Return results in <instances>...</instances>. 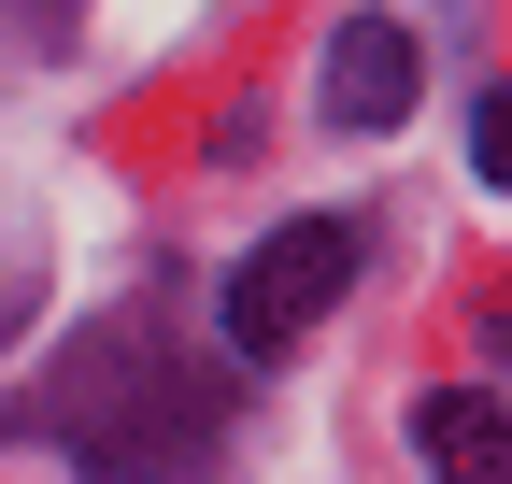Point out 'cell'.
Returning <instances> with one entry per match:
<instances>
[{"label":"cell","instance_id":"cell-4","mask_svg":"<svg viewBox=\"0 0 512 484\" xmlns=\"http://www.w3.org/2000/svg\"><path fill=\"white\" fill-rule=\"evenodd\" d=\"M413 442H427V484H512V456H498V385H441V399L413 413Z\"/></svg>","mask_w":512,"mask_h":484},{"label":"cell","instance_id":"cell-1","mask_svg":"<svg viewBox=\"0 0 512 484\" xmlns=\"http://www.w3.org/2000/svg\"><path fill=\"white\" fill-rule=\"evenodd\" d=\"M72 442H86L100 484H200L214 442H228V399H214L200 371H171L157 342L114 328L86 371H72Z\"/></svg>","mask_w":512,"mask_h":484},{"label":"cell","instance_id":"cell-2","mask_svg":"<svg viewBox=\"0 0 512 484\" xmlns=\"http://www.w3.org/2000/svg\"><path fill=\"white\" fill-rule=\"evenodd\" d=\"M342 285H356V214H285L228 271V356H299L313 328H328Z\"/></svg>","mask_w":512,"mask_h":484},{"label":"cell","instance_id":"cell-5","mask_svg":"<svg viewBox=\"0 0 512 484\" xmlns=\"http://www.w3.org/2000/svg\"><path fill=\"white\" fill-rule=\"evenodd\" d=\"M470 171L512 186V86H484V114H470Z\"/></svg>","mask_w":512,"mask_h":484},{"label":"cell","instance_id":"cell-3","mask_svg":"<svg viewBox=\"0 0 512 484\" xmlns=\"http://www.w3.org/2000/svg\"><path fill=\"white\" fill-rule=\"evenodd\" d=\"M399 114H413V29L342 15L328 29V129H399Z\"/></svg>","mask_w":512,"mask_h":484}]
</instances>
